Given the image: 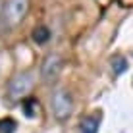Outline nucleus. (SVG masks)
<instances>
[{
  "label": "nucleus",
  "instance_id": "obj_1",
  "mask_svg": "<svg viewBox=\"0 0 133 133\" xmlns=\"http://www.w3.org/2000/svg\"><path fill=\"white\" fill-rule=\"evenodd\" d=\"M31 6V0H6L0 10V29L10 31L23 21Z\"/></svg>",
  "mask_w": 133,
  "mask_h": 133
},
{
  "label": "nucleus",
  "instance_id": "obj_2",
  "mask_svg": "<svg viewBox=\"0 0 133 133\" xmlns=\"http://www.w3.org/2000/svg\"><path fill=\"white\" fill-rule=\"evenodd\" d=\"M52 112L54 116H56V120H68V118L71 116L73 112V100L70 97V93H66V91H56L52 97Z\"/></svg>",
  "mask_w": 133,
  "mask_h": 133
},
{
  "label": "nucleus",
  "instance_id": "obj_3",
  "mask_svg": "<svg viewBox=\"0 0 133 133\" xmlns=\"http://www.w3.org/2000/svg\"><path fill=\"white\" fill-rule=\"evenodd\" d=\"M31 87H33V75L31 73H19V75L14 77L10 83V97L14 100L25 97L31 91Z\"/></svg>",
  "mask_w": 133,
  "mask_h": 133
},
{
  "label": "nucleus",
  "instance_id": "obj_4",
  "mask_svg": "<svg viewBox=\"0 0 133 133\" xmlns=\"http://www.w3.org/2000/svg\"><path fill=\"white\" fill-rule=\"evenodd\" d=\"M60 71H62V58L56 56V54H50L43 64V70H41L43 79L46 81V83H52V81L58 79Z\"/></svg>",
  "mask_w": 133,
  "mask_h": 133
},
{
  "label": "nucleus",
  "instance_id": "obj_5",
  "mask_svg": "<svg viewBox=\"0 0 133 133\" xmlns=\"http://www.w3.org/2000/svg\"><path fill=\"white\" fill-rule=\"evenodd\" d=\"M98 131V118L89 116L81 122V133H97Z\"/></svg>",
  "mask_w": 133,
  "mask_h": 133
},
{
  "label": "nucleus",
  "instance_id": "obj_6",
  "mask_svg": "<svg viewBox=\"0 0 133 133\" xmlns=\"http://www.w3.org/2000/svg\"><path fill=\"white\" fill-rule=\"evenodd\" d=\"M48 39H50V29H48V27L41 25V27H37V29L33 31V41L37 44H44Z\"/></svg>",
  "mask_w": 133,
  "mask_h": 133
},
{
  "label": "nucleus",
  "instance_id": "obj_7",
  "mask_svg": "<svg viewBox=\"0 0 133 133\" xmlns=\"http://www.w3.org/2000/svg\"><path fill=\"white\" fill-rule=\"evenodd\" d=\"M37 108H39V102L35 98H25L23 100V114L27 118H33L37 114Z\"/></svg>",
  "mask_w": 133,
  "mask_h": 133
},
{
  "label": "nucleus",
  "instance_id": "obj_8",
  "mask_svg": "<svg viewBox=\"0 0 133 133\" xmlns=\"http://www.w3.org/2000/svg\"><path fill=\"white\" fill-rule=\"evenodd\" d=\"M14 131H16V120H12V118L0 120V133H14Z\"/></svg>",
  "mask_w": 133,
  "mask_h": 133
},
{
  "label": "nucleus",
  "instance_id": "obj_9",
  "mask_svg": "<svg viewBox=\"0 0 133 133\" xmlns=\"http://www.w3.org/2000/svg\"><path fill=\"white\" fill-rule=\"evenodd\" d=\"M112 68H114V73H123V70L127 68V62L123 58H116L112 62Z\"/></svg>",
  "mask_w": 133,
  "mask_h": 133
}]
</instances>
